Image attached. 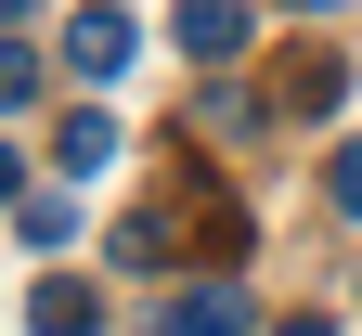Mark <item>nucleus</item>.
<instances>
[{
  "mask_svg": "<svg viewBox=\"0 0 362 336\" xmlns=\"http://www.w3.org/2000/svg\"><path fill=\"white\" fill-rule=\"evenodd\" d=\"M246 39H259V0H181V52L194 65H246Z\"/></svg>",
  "mask_w": 362,
  "mask_h": 336,
  "instance_id": "obj_1",
  "label": "nucleus"
},
{
  "mask_svg": "<svg viewBox=\"0 0 362 336\" xmlns=\"http://www.w3.org/2000/svg\"><path fill=\"white\" fill-rule=\"evenodd\" d=\"M65 65H78L90 91L129 65V13H117V0H78V13H65Z\"/></svg>",
  "mask_w": 362,
  "mask_h": 336,
  "instance_id": "obj_2",
  "label": "nucleus"
},
{
  "mask_svg": "<svg viewBox=\"0 0 362 336\" xmlns=\"http://www.w3.org/2000/svg\"><path fill=\"white\" fill-rule=\"evenodd\" d=\"M26 336H104V298H90V284H26Z\"/></svg>",
  "mask_w": 362,
  "mask_h": 336,
  "instance_id": "obj_3",
  "label": "nucleus"
},
{
  "mask_svg": "<svg viewBox=\"0 0 362 336\" xmlns=\"http://www.w3.org/2000/svg\"><path fill=\"white\" fill-rule=\"evenodd\" d=\"M168 336H259V311H246V284H194L168 311Z\"/></svg>",
  "mask_w": 362,
  "mask_h": 336,
  "instance_id": "obj_4",
  "label": "nucleus"
},
{
  "mask_svg": "<svg viewBox=\"0 0 362 336\" xmlns=\"http://www.w3.org/2000/svg\"><path fill=\"white\" fill-rule=\"evenodd\" d=\"M52 168H78V181H90V168H117V117H104V104H78V117L52 129Z\"/></svg>",
  "mask_w": 362,
  "mask_h": 336,
  "instance_id": "obj_5",
  "label": "nucleus"
},
{
  "mask_svg": "<svg viewBox=\"0 0 362 336\" xmlns=\"http://www.w3.org/2000/svg\"><path fill=\"white\" fill-rule=\"evenodd\" d=\"M349 104V65H298V117H337Z\"/></svg>",
  "mask_w": 362,
  "mask_h": 336,
  "instance_id": "obj_6",
  "label": "nucleus"
},
{
  "mask_svg": "<svg viewBox=\"0 0 362 336\" xmlns=\"http://www.w3.org/2000/svg\"><path fill=\"white\" fill-rule=\"evenodd\" d=\"M13 233L26 246H65V195H13Z\"/></svg>",
  "mask_w": 362,
  "mask_h": 336,
  "instance_id": "obj_7",
  "label": "nucleus"
},
{
  "mask_svg": "<svg viewBox=\"0 0 362 336\" xmlns=\"http://www.w3.org/2000/svg\"><path fill=\"white\" fill-rule=\"evenodd\" d=\"M337 207L362 220V142H349V156H337Z\"/></svg>",
  "mask_w": 362,
  "mask_h": 336,
  "instance_id": "obj_8",
  "label": "nucleus"
},
{
  "mask_svg": "<svg viewBox=\"0 0 362 336\" xmlns=\"http://www.w3.org/2000/svg\"><path fill=\"white\" fill-rule=\"evenodd\" d=\"M272 336H337V323H310V311H298V323H272Z\"/></svg>",
  "mask_w": 362,
  "mask_h": 336,
  "instance_id": "obj_9",
  "label": "nucleus"
},
{
  "mask_svg": "<svg viewBox=\"0 0 362 336\" xmlns=\"http://www.w3.org/2000/svg\"><path fill=\"white\" fill-rule=\"evenodd\" d=\"M272 13H337V0H272Z\"/></svg>",
  "mask_w": 362,
  "mask_h": 336,
  "instance_id": "obj_10",
  "label": "nucleus"
}]
</instances>
